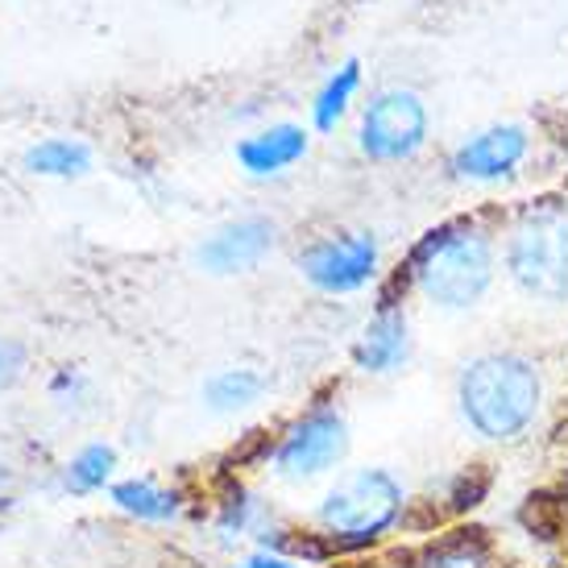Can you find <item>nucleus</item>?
<instances>
[{"label": "nucleus", "mask_w": 568, "mask_h": 568, "mask_svg": "<svg viewBox=\"0 0 568 568\" xmlns=\"http://www.w3.org/2000/svg\"><path fill=\"white\" fill-rule=\"evenodd\" d=\"M407 568H494L489 548L474 536H448L427 544L419 556H410Z\"/></svg>", "instance_id": "18"}, {"label": "nucleus", "mask_w": 568, "mask_h": 568, "mask_svg": "<svg viewBox=\"0 0 568 568\" xmlns=\"http://www.w3.org/2000/svg\"><path fill=\"white\" fill-rule=\"evenodd\" d=\"M410 510L407 486L382 465H362L336 477L316 503V527L336 552H362L395 536Z\"/></svg>", "instance_id": "3"}, {"label": "nucleus", "mask_w": 568, "mask_h": 568, "mask_svg": "<svg viewBox=\"0 0 568 568\" xmlns=\"http://www.w3.org/2000/svg\"><path fill=\"white\" fill-rule=\"evenodd\" d=\"M348 419L332 403H312L270 444L266 465L283 481H316L328 477L348 457Z\"/></svg>", "instance_id": "6"}, {"label": "nucleus", "mask_w": 568, "mask_h": 568, "mask_svg": "<svg viewBox=\"0 0 568 568\" xmlns=\"http://www.w3.org/2000/svg\"><path fill=\"white\" fill-rule=\"evenodd\" d=\"M503 274L523 300L568 307V200L527 204L506 224Z\"/></svg>", "instance_id": "4"}, {"label": "nucleus", "mask_w": 568, "mask_h": 568, "mask_svg": "<svg viewBox=\"0 0 568 568\" xmlns=\"http://www.w3.org/2000/svg\"><path fill=\"white\" fill-rule=\"evenodd\" d=\"M278 241V224L270 216H237L212 229L200 245H195V266L212 274V278H233V274H250L270 257Z\"/></svg>", "instance_id": "10"}, {"label": "nucleus", "mask_w": 568, "mask_h": 568, "mask_svg": "<svg viewBox=\"0 0 568 568\" xmlns=\"http://www.w3.org/2000/svg\"><path fill=\"white\" fill-rule=\"evenodd\" d=\"M233 568H307V565L295 560V556H286V552H274V548H257V552L241 556Z\"/></svg>", "instance_id": "19"}, {"label": "nucleus", "mask_w": 568, "mask_h": 568, "mask_svg": "<svg viewBox=\"0 0 568 568\" xmlns=\"http://www.w3.org/2000/svg\"><path fill=\"white\" fill-rule=\"evenodd\" d=\"M432 142V109L415 88H378L357 116V150L378 166H403Z\"/></svg>", "instance_id": "5"}, {"label": "nucleus", "mask_w": 568, "mask_h": 568, "mask_svg": "<svg viewBox=\"0 0 568 568\" xmlns=\"http://www.w3.org/2000/svg\"><path fill=\"white\" fill-rule=\"evenodd\" d=\"M407 295H398L395 286H378V303L374 316L365 320L362 336L353 341V365L369 374V378H390L410 362V320L403 307Z\"/></svg>", "instance_id": "9"}, {"label": "nucleus", "mask_w": 568, "mask_h": 568, "mask_svg": "<svg viewBox=\"0 0 568 568\" xmlns=\"http://www.w3.org/2000/svg\"><path fill=\"white\" fill-rule=\"evenodd\" d=\"M531 150H536V138L523 121H494V125L465 133L448 150L444 174L460 187H498L527 166Z\"/></svg>", "instance_id": "8"}, {"label": "nucleus", "mask_w": 568, "mask_h": 568, "mask_svg": "<svg viewBox=\"0 0 568 568\" xmlns=\"http://www.w3.org/2000/svg\"><path fill=\"white\" fill-rule=\"evenodd\" d=\"M270 395V374L257 365H224L216 374H207L200 386V398L212 415H237V410L257 407Z\"/></svg>", "instance_id": "12"}, {"label": "nucleus", "mask_w": 568, "mask_h": 568, "mask_svg": "<svg viewBox=\"0 0 568 568\" xmlns=\"http://www.w3.org/2000/svg\"><path fill=\"white\" fill-rule=\"evenodd\" d=\"M362 83H365L362 59H345V63L332 67L328 75H324V83L316 88V95H312V129L316 133H336V125L345 121L357 92H362Z\"/></svg>", "instance_id": "14"}, {"label": "nucleus", "mask_w": 568, "mask_h": 568, "mask_svg": "<svg viewBox=\"0 0 568 568\" xmlns=\"http://www.w3.org/2000/svg\"><path fill=\"white\" fill-rule=\"evenodd\" d=\"M498 274L503 233L477 212H457L410 241L407 257L386 278V286H395L398 295H419L436 312L460 316L489 300Z\"/></svg>", "instance_id": "1"}, {"label": "nucleus", "mask_w": 568, "mask_h": 568, "mask_svg": "<svg viewBox=\"0 0 568 568\" xmlns=\"http://www.w3.org/2000/svg\"><path fill=\"white\" fill-rule=\"evenodd\" d=\"M312 150V133L295 121H274L266 129H253L237 142L233 159L250 179H278L291 166H300Z\"/></svg>", "instance_id": "11"}, {"label": "nucleus", "mask_w": 568, "mask_h": 568, "mask_svg": "<svg viewBox=\"0 0 568 568\" xmlns=\"http://www.w3.org/2000/svg\"><path fill=\"white\" fill-rule=\"evenodd\" d=\"M21 166L42 179H83L92 171V145L80 138H42L26 150Z\"/></svg>", "instance_id": "15"}, {"label": "nucleus", "mask_w": 568, "mask_h": 568, "mask_svg": "<svg viewBox=\"0 0 568 568\" xmlns=\"http://www.w3.org/2000/svg\"><path fill=\"white\" fill-rule=\"evenodd\" d=\"M457 415L481 444H519L544 415V365L523 348H486L460 362L453 382Z\"/></svg>", "instance_id": "2"}, {"label": "nucleus", "mask_w": 568, "mask_h": 568, "mask_svg": "<svg viewBox=\"0 0 568 568\" xmlns=\"http://www.w3.org/2000/svg\"><path fill=\"white\" fill-rule=\"evenodd\" d=\"M112 469H116V448L112 444H83L63 469L67 494H80L83 498V494L112 486Z\"/></svg>", "instance_id": "16"}, {"label": "nucleus", "mask_w": 568, "mask_h": 568, "mask_svg": "<svg viewBox=\"0 0 568 568\" xmlns=\"http://www.w3.org/2000/svg\"><path fill=\"white\" fill-rule=\"evenodd\" d=\"M216 531L229 539L266 536V527H262V503L245 486H237V481L224 489L221 503H216Z\"/></svg>", "instance_id": "17"}, {"label": "nucleus", "mask_w": 568, "mask_h": 568, "mask_svg": "<svg viewBox=\"0 0 568 568\" xmlns=\"http://www.w3.org/2000/svg\"><path fill=\"white\" fill-rule=\"evenodd\" d=\"M112 506L138 523H174L183 515V494L162 486L154 477H125L109 486Z\"/></svg>", "instance_id": "13"}, {"label": "nucleus", "mask_w": 568, "mask_h": 568, "mask_svg": "<svg viewBox=\"0 0 568 568\" xmlns=\"http://www.w3.org/2000/svg\"><path fill=\"white\" fill-rule=\"evenodd\" d=\"M295 270L320 295H357L382 283V241L369 229H332L295 253Z\"/></svg>", "instance_id": "7"}]
</instances>
